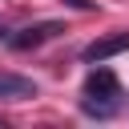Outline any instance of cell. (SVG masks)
<instances>
[{"label":"cell","instance_id":"1","mask_svg":"<svg viewBox=\"0 0 129 129\" xmlns=\"http://www.w3.org/2000/svg\"><path fill=\"white\" fill-rule=\"evenodd\" d=\"M129 48V32H109V36H97L93 44H85V60L89 64H101V60H109V56H117V52H125Z\"/></svg>","mask_w":129,"mask_h":129},{"label":"cell","instance_id":"2","mask_svg":"<svg viewBox=\"0 0 129 129\" xmlns=\"http://www.w3.org/2000/svg\"><path fill=\"white\" fill-rule=\"evenodd\" d=\"M56 32H64V24H60V20H44V24H32V28L16 32V36H8V44H12L16 52H24V48H36V44L52 40Z\"/></svg>","mask_w":129,"mask_h":129},{"label":"cell","instance_id":"3","mask_svg":"<svg viewBox=\"0 0 129 129\" xmlns=\"http://www.w3.org/2000/svg\"><path fill=\"white\" fill-rule=\"evenodd\" d=\"M0 97L4 101H28V97H36V81H28L20 73H0Z\"/></svg>","mask_w":129,"mask_h":129},{"label":"cell","instance_id":"4","mask_svg":"<svg viewBox=\"0 0 129 129\" xmlns=\"http://www.w3.org/2000/svg\"><path fill=\"white\" fill-rule=\"evenodd\" d=\"M85 93H89V97H117V93H121V81H117L109 69H93V73L85 77Z\"/></svg>","mask_w":129,"mask_h":129},{"label":"cell","instance_id":"5","mask_svg":"<svg viewBox=\"0 0 129 129\" xmlns=\"http://www.w3.org/2000/svg\"><path fill=\"white\" fill-rule=\"evenodd\" d=\"M81 109H85L89 117H109V113L117 109V101H113V97H101V101H97V97H89V93H85V101H81Z\"/></svg>","mask_w":129,"mask_h":129},{"label":"cell","instance_id":"6","mask_svg":"<svg viewBox=\"0 0 129 129\" xmlns=\"http://www.w3.org/2000/svg\"><path fill=\"white\" fill-rule=\"evenodd\" d=\"M64 4H73V8H81V12H89V8H93V0H64Z\"/></svg>","mask_w":129,"mask_h":129}]
</instances>
